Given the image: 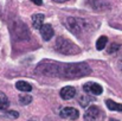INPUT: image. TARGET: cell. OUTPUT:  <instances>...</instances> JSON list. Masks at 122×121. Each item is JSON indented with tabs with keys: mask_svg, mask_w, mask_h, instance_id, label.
<instances>
[{
	"mask_svg": "<svg viewBox=\"0 0 122 121\" xmlns=\"http://www.w3.org/2000/svg\"><path fill=\"white\" fill-rule=\"evenodd\" d=\"M36 74L49 77H58V79H80L88 76L91 73L90 67L82 62V63H61L56 61H43L37 68L35 69Z\"/></svg>",
	"mask_w": 122,
	"mask_h": 121,
	"instance_id": "cell-1",
	"label": "cell"
},
{
	"mask_svg": "<svg viewBox=\"0 0 122 121\" xmlns=\"http://www.w3.org/2000/svg\"><path fill=\"white\" fill-rule=\"evenodd\" d=\"M56 50L59 52V53H63V55H76V53H80L81 50L80 47L74 44L71 40L66 39L64 37H58L56 40Z\"/></svg>",
	"mask_w": 122,
	"mask_h": 121,
	"instance_id": "cell-2",
	"label": "cell"
},
{
	"mask_svg": "<svg viewBox=\"0 0 122 121\" xmlns=\"http://www.w3.org/2000/svg\"><path fill=\"white\" fill-rule=\"evenodd\" d=\"M68 29L75 33V35H80L81 32H83V30L86 27V23L84 19H78V18H72V17H69L65 21Z\"/></svg>",
	"mask_w": 122,
	"mask_h": 121,
	"instance_id": "cell-3",
	"label": "cell"
},
{
	"mask_svg": "<svg viewBox=\"0 0 122 121\" xmlns=\"http://www.w3.org/2000/svg\"><path fill=\"white\" fill-rule=\"evenodd\" d=\"M101 109L97 106H90L85 113H84V120L85 121H96L101 116Z\"/></svg>",
	"mask_w": 122,
	"mask_h": 121,
	"instance_id": "cell-4",
	"label": "cell"
},
{
	"mask_svg": "<svg viewBox=\"0 0 122 121\" xmlns=\"http://www.w3.org/2000/svg\"><path fill=\"white\" fill-rule=\"evenodd\" d=\"M61 118L63 119H68V120H77L78 116H80V113L76 108L74 107H65L61 110L59 113Z\"/></svg>",
	"mask_w": 122,
	"mask_h": 121,
	"instance_id": "cell-5",
	"label": "cell"
},
{
	"mask_svg": "<svg viewBox=\"0 0 122 121\" xmlns=\"http://www.w3.org/2000/svg\"><path fill=\"white\" fill-rule=\"evenodd\" d=\"M83 90L88 94H92V95H101L103 91V88L97 84V83H85L83 85Z\"/></svg>",
	"mask_w": 122,
	"mask_h": 121,
	"instance_id": "cell-6",
	"label": "cell"
},
{
	"mask_svg": "<svg viewBox=\"0 0 122 121\" xmlns=\"http://www.w3.org/2000/svg\"><path fill=\"white\" fill-rule=\"evenodd\" d=\"M39 30H41V35L44 40H50L53 37V29L50 24H44Z\"/></svg>",
	"mask_w": 122,
	"mask_h": 121,
	"instance_id": "cell-7",
	"label": "cell"
},
{
	"mask_svg": "<svg viewBox=\"0 0 122 121\" xmlns=\"http://www.w3.org/2000/svg\"><path fill=\"white\" fill-rule=\"evenodd\" d=\"M75 95H76V89H75L74 87L68 85V87H64V88L61 90V97H62L63 100H70V99H72Z\"/></svg>",
	"mask_w": 122,
	"mask_h": 121,
	"instance_id": "cell-8",
	"label": "cell"
},
{
	"mask_svg": "<svg viewBox=\"0 0 122 121\" xmlns=\"http://www.w3.org/2000/svg\"><path fill=\"white\" fill-rule=\"evenodd\" d=\"M44 19H45V17H44V14H41V13H37V14L32 16V24H33V27L37 29V30H39L41 26L44 25Z\"/></svg>",
	"mask_w": 122,
	"mask_h": 121,
	"instance_id": "cell-9",
	"label": "cell"
},
{
	"mask_svg": "<svg viewBox=\"0 0 122 121\" xmlns=\"http://www.w3.org/2000/svg\"><path fill=\"white\" fill-rule=\"evenodd\" d=\"M15 88L20 91H24V93H27V91H31L32 90V87L30 83L25 82V81H18L15 83Z\"/></svg>",
	"mask_w": 122,
	"mask_h": 121,
	"instance_id": "cell-10",
	"label": "cell"
},
{
	"mask_svg": "<svg viewBox=\"0 0 122 121\" xmlns=\"http://www.w3.org/2000/svg\"><path fill=\"white\" fill-rule=\"evenodd\" d=\"M106 105H107L108 109H110V110L122 112V105L121 103H116V102L113 101V100H107V101H106Z\"/></svg>",
	"mask_w": 122,
	"mask_h": 121,
	"instance_id": "cell-11",
	"label": "cell"
},
{
	"mask_svg": "<svg viewBox=\"0 0 122 121\" xmlns=\"http://www.w3.org/2000/svg\"><path fill=\"white\" fill-rule=\"evenodd\" d=\"M8 106H10V101H8L7 96L4 93L0 91V109L1 110H5V109L8 108Z\"/></svg>",
	"mask_w": 122,
	"mask_h": 121,
	"instance_id": "cell-12",
	"label": "cell"
},
{
	"mask_svg": "<svg viewBox=\"0 0 122 121\" xmlns=\"http://www.w3.org/2000/svg\"><path fill=\"white\" fill-rule=\"evenodd\" d=\"M107 43H108V38L106 36H101L98 39L96 40V49L97 50H103L106 47Z\"/></svg>",
	"mask_w": 122,
	"mask_h": 121,
	"instance_id": "cell-13",
	"label": "cell"
},
{
	"mask_svg": "<svg viewBox=\"0 0 122 121\" xmlns=\"http://www.w3.org/2000/svg\"><path fill=\"white\" fill-rule=\"evenodd\" d=\"M31 101H32V96L29 94H21L19 96V102L21 105H29V103H31Z\"/></svg>",
	"mask_w": 122,
	"mask_h": 121,
	"instance_id": "cell-14",
	"label": "cell"
},
{
	"mask_svg": "<svg viewBox=\"0 0 122 121\" xmlns=\"http://www.w3.org/2000/svg\"><path fill=\"white\" fill-rule=\"evenodd\" d=\"M78 101H80V105H81L82 107H86L88 103L91 101V99H90V96H88V95H82Z\"/></svg>",
	"mask_w": 122,
	"mask_h": 121,
	"instance_id": "cell-15",
	"label": "cell"
},
{
	"mask_svg": "<svg viewBox=\"0 0 122 121\" xmlns=\"http://www.w3.org/2000/svg\"><path fill=\"white\" fill-rule=\"evenodd\" d=\"M5 116L11 118V119H17V118L19 116V114H18V112H15V110H7V112H5Z\"/></svg>",
	"mask_w": 122,
	"mask_h": 121,
	"instance_id": "cell-16",
	"label": "cell"
},
{
	"mask_svg": "<svg viewBox=\"0 0 122 121\" xmlns=\"http://www.w3.org/2000/svg\"><path fill=\"white\" fill-rule=\"evenodd\" d=\"M117 50H120V44H117V43H113V44L110 45V47L108 49V53H114V52L117 51Z\"/></svg>",
	"mask_w": 122,
	"mask_h": 121,
	"instance_id": "cell-17",
	"label": "cell"
},
{
	"mask_svg": "<svg viewBox=\"0 0 122 121\" xmlns=\"http://www.w3.org/2000/svg\"><path fill=\"white\" fill-rule=\"evenodd\" d=\"M33 4H36V5H38V6H41V4H43V0H31Z\"/></svg>",
	"mask_w": 122,
	"mask_h": 121,
	"instance_id": "cell-18",
	"label": "cell"
},
{
	"mask_svg": "<svg viewBox=\"0 0 122 121\" xmlns=\"http://www.w3.org/2000/svg\"><path fill=\"white\" fill-rule=\"evenodd\" d=\"M119 67H120V70L122 71V59L120 61V62H119Z\"/></svg>",
	"mask_w": 122,
	"mask_h": 121,
	"instance_id": "cell-19",
	"label": "cell"
},
{
	"mask_svg": "<svg viewBox=\"0 0 122 121\" xmlns=\"http://www.w3.org/2000/svg\"><path fill=\"white\" fill-rule=\"evenodd\" d=\"M29 121H39V120H38V118H32V119H30Z\"/></svg>",
	"mask_w": 122,
	"mask_h": 121,
	"instance_id": "cell-20",
	"label": "cell"
},
{
	"mask_svg": "<svg viewBox=\"0 0 122 121\" xmlns=\"http://www.w3.org/2000/svg\"><path fill=\"white\" fill-rule=\"evenodd\" d=\"M53 1H56V2H64V1H68V0H53Z\"/></svg>",
	"mask_w": 122,
	"mask_h": 121,
	"instance_id": "cell-21",
	"label": "cell"
},
{
	"mask_svg": "<svg viewBox=\"0 0 122 121\" xmlns=\"http://www.w3.org/2000/svg\"><path fill=\"white\" fill-rule=\"evenodd\" d=\"M109 121H119V120H116V119H110Z\"/></svg>",
	"mask_w": 122,
	"mask_h": 121,
	"instance_id": "cell-22",
	"label": "cell"
}]
</instances>
